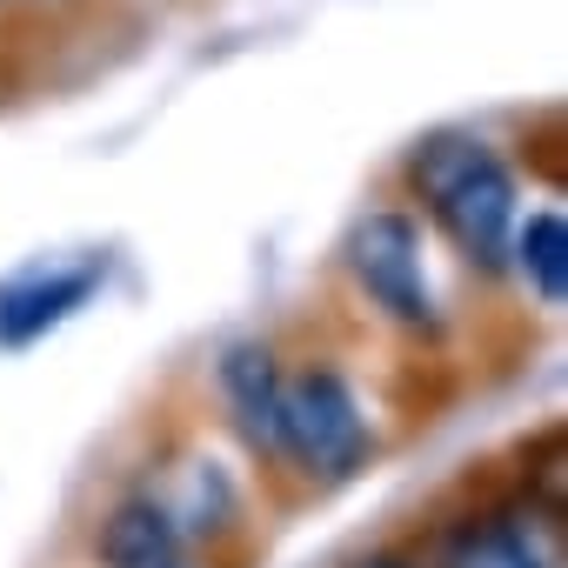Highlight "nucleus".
<instances>
[{
    "label": "nucleus",
    "instance_id": "obj_1",
    "mask_svg": "<svg viewBox=\"0 0 568 568\" xmlns=\"http://www.w3.org/2000/svg\"><path fill=\"white\" fill-rule=\"evenodd\" d=\"M415 181H422L435 221L448 227V241H455L475 267H501V261H508L515 181H508V168H501L481 141H428V148L415 154Z\"/></svg>",
    "mask_w": 568,
    "mask_h": 568
},
{
    "label": "nucleus",
    "instance_id": "obj_2",
    "mask_svg": "<svg viewBox=\"0 0 568 568\" xmlns=\"http://www.w3.org/2000/svg\"><path fill=\"white\" fill-rule=\"evenodd\" d=\"M281 448L308 475H348L368 455V422H362L342 375L315 368L295 388H281Z\"/></svg>",
    "mask_w": 568,
    "mask_h": 568
},
{
    "label": "nucleus",
    "instance_id": "obj_3",
    "mask_svg": "<svg viewBox=\"0 0 568 568\" xmlns=\"http://www.w3.org/2000/svg\"><path fill=\"white\" fill-rule=\"evenodd\" d=\"M348 267H355V281L368 288V302L388 308L395 322H408V328H428V322H435L415 221H402V214H368V221L355 227V241H348Z\"/></svg>",
    "mask_w": 568,
    "mask_h": 568
},
{
    "label": "nucleus",
    "instance_id": "obj_4",
    "mask_svg": "<svg viewBox=\"0 0 568 568\" xmlns=\"http://www.w3.org/2000/svg\"><path fill=\"white\" fill-rule=\"evenodd\" d=\"M94 281H101V267H54V274L8 281V288H0V348H28L34 335L68 322L94 295Z\"/></svg>",
    "mask_w": 568,
    "mask_h": 568
},
{
    "label": "nucleus",
    "instance_id": "obj_5",
    "mask_svg": "<svg viewBox=\"0 0 568 568\" xmlns=\"http://www.w3.org/2000/svg\"><path fill=\"white\" fill-rule=\"evenodd\" d=\"M221 388L234 402V422L254 448H281V375H274V355L267 348H234L221 362Z\"/></svg>",
    "mask_w": 568,
    "mask_h": 568
},
{
    "label": "nucleus",
    "instance_id": "obj_6",
    "mask_svg": "<svg viewBox=\"0 0 568 568\" xmlns=\"http://www.w3.org/2000/svg\"><path fill=\"white\" fill-rule=\"evenodd\" d=\"M108 568H181V528L154 501H121L108 535H101Z\"/></svg>",
    "mask_w": 568,
    "mask_h": 568
},
{
    "label": "nucleus",
    "instance_id": "obj_7",
    "mask_svg": "<svg viewBox=\"0 0 568 568\" xmlns=\"http://www.w3.org/2000/svg\"><path fill=\"white\" fill-rule=\"evenodd\" d=\"M515 261L528 274V288L555 308L568 295V221L561 214H528V227L515 234Z\"/></svg>",
    "mask_w": 568,
    "mask_h": 568
},
{
    "label": "nucleus",
    "instance_id": "obj_8",
    "mask_svg": "<svg viewBox=\"0 0 568 568\" xmlns=\"http://www.w3.org/2000/svg\"><path fill=\"white\" fill-rule=\"evenodd\" d=\"M448 568H541V555H535L508 521H481V528L455 535Z\"/></svg>",
    "mask_w": 568,
    "mask_h": 568
},
{
    "label": "nucleus",
    "instance_id": "obj_9",
    "mask_svg": "<svg viewBox=\"0 0 568 568\" xmlns=\"http://www.w3.org/2000/svg\"><path fill=\"white\" fill-rule=\"evenodd\" d=\"M362 568H408V561H362Z\"/></svg>",
    "mask_w": 568,
    "mask_h": 568
}]
</instances>
